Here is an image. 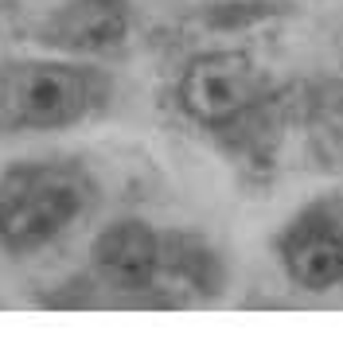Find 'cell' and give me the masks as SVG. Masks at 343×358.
I'll return each instance as SVG.
<instances>
[{"label":"cell","instance_id":"1","mask_svg":"<svg viewBox=\"0 0 343 358\" xmlns=\"http://www.w3.org/2000/svg\"><path fill=\"white\" fill-rule=\"evenodd\" d=\"M102 82L74 63L20 59L0 63V133H51L94 113Z\"/></svg>","mask_w":343,"mask_h":358},{"label":"cell","instance_id":"2","mask_svg":"<svg viewBox=\"0 0 343 358\" xmlns=\"http://www.w3.org/2000/svg\"><path fill=\"white\" fill-rule=\"evenodd\" d=\"M90 203L86 176L63 164H24L0 183V242L16 253L39 250Z\"/></svg>","mask_w":343,"mask_h":358},{"label":"cell","instance_id":"3","mask_svg":"<svg viewBox=\"0 0 343 358\" xmlns=\"http://www.w3.org/2000/svg\"><path fill=\"white\" fill-rule=\"evenodd\" d=\"M262 98V74L242 51H211L191 59L180 78L188 117L207 129H226Z\"/></svg>","mask_w":343,"mask_h":358},{"label":"cell","instance_id":"4","mask_svg":"<svg viewBox=\"0 0 343 358\" xmlns=\"http://www.w3.org/2000/svg\"><path fill=\"white\" fill-rule=\"evenodd\" d=\"M281 257L289 277L300 288L324 292L343 280V222H335L328 210H308L289 226Z\"/></svg>","mask_w":343,"mask_h":358},{"label":"cell","instance_id":"5","mask_svg":"<svg viewBox=\"0 0 343 358\" xmlns=\"http://www.w3.org/2000/svg\"><path fill=\"white\" fill-rule=\"evenodd\" d=\"M94 268L121 292H141L160 273V238L141 218H121L106 226L94 242Z\"/></svg>","mask_w":343,"mask_h":358},{"label":"cell","instance_id":"6","mask_svg":"<svg viewBox=\"0 0 343 358\" xmlns=\"http://www.w3.org/2000/svg\"><path fill=\"white\" fill-rule=\"evenodd\" d=\"M129 31L125 0H71L63 12H55L43 36L66 51H109Z\"/></svg>","mask_w":343,"mask_h":358}]
</instances>
